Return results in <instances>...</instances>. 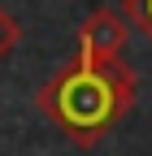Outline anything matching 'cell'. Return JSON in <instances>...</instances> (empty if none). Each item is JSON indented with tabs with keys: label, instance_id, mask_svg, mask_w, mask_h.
<instances>
[{
	"label": "cell",
	"instance_id": "obj_1",
	"mask_svg": "<svg viewBox=\"0 0 152 156\" xmlns=\"http://www.w3.org/2000/svg\"><path fill=\"white\" fill-rule=\"evenodd\" d=\"M135 95L139 83L126 61H74L35 91V104L70 143L96 147L135 108Z\"/></svg>",
	"mask_w": 152,
	"mask_h": 156
},
{
	"label": "cell",
	"instance_id": "obj_2",
	"mask_svg": "<svg viewBox=\"0 0 152 156\" xmlns=\"http://www.w3.org/2000/svg\"><path fill=\"white\" fill-rule=\"evenodd\" d=\"M126 52V17L118 9H91L78 26V61H122Z\"/></svg>",
	"mask_w": 152,
	"mask_h": 156
},
{
	"label": "cell",
	"instance_id": "obj_3",
	"mask_svg": "<svg viewBox=\"0 0 152 156\" xmlns=\"http://www.w3.org/2000/svg\"><path fill=\"white\" fill-rule=\"evenodd\" d=\"M17 44H22V26H17V17H13L5 5H0V65L13 56V48H17Z\"/></svg>",
	"mask_w": 152,
	"mask_h": 156
},
{
	"label": "cell",
	"instance_id": "obj_4",
	"mask_svg": "<svg viewBox=\"0 0 152 156\" xmlns=\"http://www.w3.org/2000/svg\"><path fill=\"white\" fill-rule=\"evenodd\" d=\"M122 17L130 26H139L152 44V0H122Z\"/></svg>",
	"mask_w": 152,
	"mask_h": 156
}]
</instances>
